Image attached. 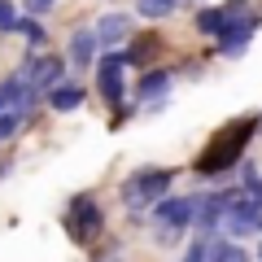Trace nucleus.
I'll return each mask as SVG.
<instances>
[{
	"label": "nucleus",
	"mask_w": 262,
	"mask_h": 262,
	"mask_svg": "<svg viewBox=\"0 0 262 262\" xmlns=\"http://www.w3.org/2000/svg\"><path fill=\"white\" fill-rule=\"evenodd\" d=\"M258 127H262L258 118H232L227 127H219L214 140L206 144V153L196 158V175H223V170H232L236 162H241L245 144H249V136Z\"/></svg>",
	"instance_id": "f257e3e1"
},
{
	"label": "nucleus",
	"mask_w": 262,
	"mask_h": 262,
	"mask_svg": "<svg viewBox=\"0 0 262 262\" xmlns=\"http://www.w3.org/2000/svg\"><path fill=\"white\" fill-rule=\"evenodd\" d=\"M170 184H175V170H166V166H144V170H136V175L122 184V201H127L131 210L153 206V201L166 196Z\"/></svg>",
	"instance_id": "f03ea898"
},
{
	"label": "nucleus",
	"mask_w": 262,
	"mask_h": 262,
	"mask_svg": "<svg viewBox=\"0 0 262 262\" xmlns=\"http://www.w3.org/2000/svg\"><path fill=\"white\" fill-rule=\"evenodd\" d=\"M66 232H70V241L75 245H92L96 236L105 232V214L101 206H96V196H75L70 201V210H66Z\"/></svg>",
	"instance_id": "7ed1b4c3"
},
{
	"label": "nucleus",
	"mask_w": 262,
	"mask_h": 262,
	"mask_svg": "<svg viewBox=\"0 0 262 262\" xmlns=\"http://www.w3.org/2000/svg\"><path fill=\"white\" fill-rule=\"evenodd\" d=\"M61 70H66L61 57H39V53L27 57V61L18 66V75L31 83V92H35V96H48L53 88H61Z\"/></svg>",
	"instance_id": "20e7f679"
},
{
	"label": "nucleus",
	"mask_w": 262,
	"mask_h": 262,
	"mask_svg": "<svg viewBox=\"0 0 262 262\" xmlns=\"http://www.w3.org/2000/svg\"><path fill=\"white\" fill-rule=\"evenodd\" d=\"M223 227L236 236V241H245V236H262V206H253V201H245V196L236 192V201L227 206Z\"/></svg>",
	"instance_id": "39448f33"
},
{
	"label": "nucleus",
	"mask_w": 262,
	"mask_h": 262,
	"mask_svg": "<svg viewBox=\"0 0 262 262\" xmlns=\"http://www.w3.org/2000/svg\"><path fill=\"white\" fill-rule=\"evenodd\" d=\"M196 206H201V196H162L153 219H158L166 232H179V227L196 223Z\"/></svg>",
	"instance_id": "423d86ee"
},
{
	"label": "nucleus",
	"mask_w": 262,
	"mask_h": 262,
	"mask_svg": "<svg viewBox=\"0 0 262 262\" xmlns=\"http://www.w3.org/2000/svg\"><path fill=\"white\" fill-rule=\"evenodd\" d=\"M122 70H127V57L122 53H105L101 66H96V88H101V96L114 110L122 105Z\"/></svg>",
	"instance_id": "0eeeda50"
},
{
	"label": "nucleus",
	"mask_w": 262,
	"mask_h": 262,
	"mask_svg": "<svg viewBox=\"0 0 262 262\" xmlns=\"http://www.w3.org/2000/svg\"><path fill=\"white\" fill-rule=\"evenodd\" d=\"M253 31H258V18H253V13L232 18V22L223 27V35H219V53H223V57H241L245 44L253 39Z\"/></svg>",
	"instance_id": "6e6552de"
},
{
	"label": "nucleus",
	"mask_w": 262,
	"mask_h": 262,
	"mask_svg": "<svg viewBox=\"0 0 262 262\" xmlns=\"http://www.w3.org/2000/svg\"><path fill=\"white\" fill-rule=\"evenodd\" d=\"M236 192H241V188H236ZM236 192H210V196H201V206H196V227H201V236L214 232V227L227 219V206L236 201Z\"/></svg>",
	"instance_id": "1a4fd4ad"
},
{
	"label": "nucleus",
	"mask_w": 262,
	"mask_h": 262,
	"mask_svg": "<svg viewBox=\"0 0 262 262\" xmlns=\"http://www.w3.org/2000/svg\"><path fill=\"white\" fill-rule=\"evenodd\" d=\"M127 35H131V22L122 18V13H110V18H101V27H96V39H101V48H110V53H114Z\"/></svg>",
	"instance_id": "9d476101"
},
{
	"label": "nucleus",
	"mask_w": 262,
	"mask_h": 262,
	"mask_svg": "<svg viewBox=\"0 0 262 262\" xmlns=\"http://www.w3.org/2000/svg\"><path fill=\"white\" fill-rule=\"evenodd\" d=\"M96 48H101L96 31H75V35H70V61L83 70V66H92V61H96Z\"/></svg>",
	"instance_id": "9b49d317"
},
{
	"label": "nucleus",
	"mask_w": 262,
	"mask_h": 262,
	"mask_svg": "<svg viewBox=\"0 0 262 262\" xmlns=\"http://www.w3.org/2000/svg\"><path fill=\"white\" fill-rule=\"evenodd\" d=\"M79 105H83V88L79 83H61V88L48 92V110H57V114H70V110H79Z\"/></svg>",
	"instance_id": "f8f14e48"
},
{
	"label": "nucleus",
	"mask_w": 262,
	"mask_h": 262,
	"mask_svg": "<svg viewBox=\"0 0 262 262\" xmlns=\"http://www.w3.org/2000/svg\"><path fill=\"white\" fill-rule=\"evenodd\" d=\"M158 48H162V35H136V39H131V48H127L122 57H127V66H144Z\"/></svg>",
	"instance_id": "ddd939ff"
},
{
	"label": "nucleus",
	"mask_w": 262,
	"mask_h": 262,
	"mask_svg": "<svg viewBox=\"0 0 262 262\" xmlns=\"http://www.w3.org/2000/svg\"><path fill=\"white\" fill-rule=\"evenodd\" d=\"M227 22H232L227 9H201V13H196V31H201V35H223Z\"/></svg>",
	"instance_id": "4468645a"
},
{
	"label": "nucleus",
	"mask_w": 262,
	"mask_h": 262,
	"mask_svg": "<svg viewBox=\"0 0 262 262\" xmlns=\"http://www.w3.org/2000/svg\"><path fill=\"white\" fill-rule=\"evenodd\" d=\"M170 88V70H149V75L140 79V96L144 101H153V96H162Z\"/></svg>",
	"instance_id": "2eb2a0df"
},
{
	"label": "nucleus",
	"mask_w": 262,
	"mask_h": 262,
	"mask_svg": "<svg viewBox=\"0 0 262 262\" xmlns=\"http://www.w3.org/2000/svg\"><path fill=\"white\" fill-rule=\"evenodd\" d=\"M13 35H22V39H31V53H39V48H44V27H39L35 18H18V27H13Z\"/></svg>",
	"instance_id": "dca6fc26"
},
{
	"label": "nucleus",
	"mask_w": 262,
	"mask_h": 262,
	"mask_svg": "<svg viewBox=\"0 0 262 262\" xmlns=\"http://www.w3.org/2000/svg\"><path fill=\"white\" fill-rule=\"evenodd\" d=\"M210 262H249V253L227 241V245H214V249H210Z\"/></svg>",
	"instance_id": "f3484780"
},
{
	"label": "nucleus",
	"mask_w": 262,
	"mask_h": 262,
	"mask_svg": "<svg viewBox=\"0 0 262 262\" xmlns=\"http://www.w3.org/2000/svg\"><path fill=\"white\" fill-rule=\"evenodd\" d=\"M241 196H245V201H253V206H262V179L253 175V166H245V184H241Z\"/></svg>",
	"instance_id": "a211bd4d"
},
{
	"label": "nucleus",
	"mask_w": 262,
	"mask_h": 262,
	"mask_svg": "<svg viewBox=\"0 0 262 262\" xmlns=\"http://www.w3.org/2000/svg\"><path fill=\"white\" fill-rule=\"evenodd\" d=\"M179 0H140V13L144 18H166V13H175Z\"/></svg>",
	"instance_id": "6ab92c4d"
},
{
	"label": "nucleus",
	"mask_w": 262,
	"mask_h": 262,
	"mask_svg": "<svg viewBox=\"0 0 262 262\" xmlns=\"http://www.w3.org/2000/svg\"><path fill=\"white\" fill-rule=\"evenodd\" d=\"M18 18H22V13L13 9V0H0V31H13V27H18Z\"/></svg>",
	"instance_id": "aec40b11"
},
{
	"label": "nucleus",
	"mask_w": 262,
	"mask_h": 262,
	"mask_svg": "<svg viewBox=\"0 0 262 262\" xmlns=\"http://www.w3.org/2000/svg\"><path fill=\"white\" fill-rule=\"evenodd\" d=\"M53 5H57V0H22V9H27L31 18H44V13L53 9Z\"/></svg>",
	"instance_id": "412c9836"
},
{
	"label": "nucleus",
	"mask_w": 262,
	"mask_h": 262,
	"mask_svg": "<svg viewBox=\"0 0 262 262\" xmlns=\"http://www.w3.org/2000/svg\"><path fill=\"white\" fill-rule=\"evenodd\" d=\"M258 253H262V249H258Z\"/></svg>",
	"instance_id": "4be33fe9"
}]
</instances>
